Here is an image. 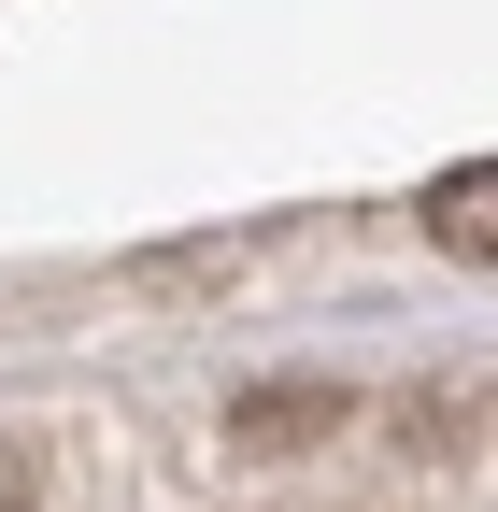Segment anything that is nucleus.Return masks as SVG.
<instances>
[{
    "instance_id": "nucleus-1",
    "label": "nucleus",
    "mask_w": 498,
    "mask_h": 512,
    "mask_svg": "<svg viewBox=\"0 0 498 512\" xmlns=\"http://www.w3.org/2000/svg\"><path fill=\"white\" fill-rule=\"evenodd\" d=\"M427 242L498 271V157H470V171H442V185H427Z\"/></svg>"
},
{
    "instance_id": "nucleus-2",
    "label": "nucleus",
    "mask_w": 498,
    "mask_h": 512,
    "mask_svg": "<svg viewBox=\"0 0 498 512\" xmlns=\"http://www.w3.org/2000/svg\"><path fill=\"white\" fill-rule=\"evenodd\" d=\"M328 413H342V384H257L228 427H242V441H285V427H328Z\"/></svg>"
}]
</instances>
